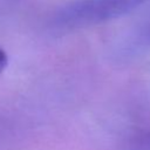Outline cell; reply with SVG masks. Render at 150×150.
<instances>
[{
  "label": "cell",
  "mask_w": 150,
  "mask_h": 150,
  "mask_svg": "<svg viewBox=\"0 0 150 150\" xmlns=\"http://www.w3.org/2000/svg\"><path fill=\"white\" fill-rule=\"evenodd\" d=\"M148 0H71L59 8L52 23L59 29H77L118 19Z\"/></svg>",
  "instance_id": "1"
},
{
  "label": "cell",
  "mask_w": 150,
  "mask_h": 150,
  "mask_svg": "<svg viewBox=\"0 0 150 150\" xmlns=\"http://www.w3.org/2000/svg\"><path fill=\"white\" fill-rule=\"evenodd\" d=\"M6 64H7V55H6V53L0 48V74H1V71L5 69Z\"/></svg>",
  "instance_id": "3"
},
{
  "label": "cell",
  "mask_w": 150,
  "mask_h": 150,
  "mask_svg": "<svg viewBox=\"0 0 150 150\" xmlns=\"http://www.w3.org/2000/svg\"><path fill=\"white\" fill-rule=\"evenodd\" d=\"M129 47L132 52L150 49V16L137 28V30H135Z\"/></svg>",
  "instance_id": "2"
}]
</instances>
